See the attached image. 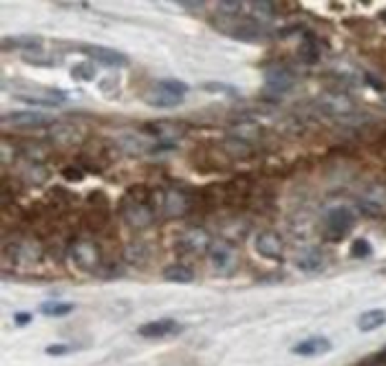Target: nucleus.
<instances>
[{
	"label": "nucleus",
	"instance_id": "6ab92c4d",
	"mask_svg": "<svg viewBox=\"0 0 386 366\" xmlns=\"http://www.w3.org/2000/svg\"><path fill=\"white\" fill-rule=\"evenodd\" d=\"M163 278L168 282H177V285H190V282L194 280V271L188 267V265H168L163 269Z\"/></svg>",
	"mask_w": 386,
	"mask_h": 366
},
{
	"label": "nucleus",
	"instance_id": "bb28decb",
	"mask_svg": "<svg viewBox=\"0 0 386 366\" xmlns=\"http://www.w3.org/2000/svg\"><path fill=\"white\" fill-rule=\"evenodd\" d=\"M71 351V347H67V344H51V347H47V355H67Z\"/></svg>",
	"mask_w": 386,
	"mask_h": 366
},
{
	"label": "nucleus",
	"instance_id": "c756f323",
	"mask_svg": "<svg viewBox=\"0 0 386 366\" xmlns=\"http://www.w3.org/2000/svg\"><path fill=\"white\" fill-rule=\"evenodd\" d=\"M371 366H386V360H382V358H378V360H375Z\"/></svg>",
	"mask_w": 386,
	"mask_h": 366
},
{
	"label": "nucleus",
	"instance_id": "423d86ee",
	"mask_svg": "<svg viewBox=\"0 0 386 366\" xmlns=\"http://www.w3.org/2000/svg\"><path fill=\"white\" fill-rule=\"evenodd\" d=\"M3 124L5 126L20 128V130H36V128L54 126L56 119L38 111H14V113L3 115Z\"/></svg>",
	"mask_w": 386,
	"mask_h": 366
},
{
	"label": "nucleus",
	"instance_id": "f257e3e1",
	"mask_svg": "<svg viewBox=\"0 0 386 366\" xmlns=\"http://www.w3.org/2000/svg\"><path fill=\"white\" fill-rule=\"evenodd\" d=\"M120 212L133 229H146L155 223V207L146 187H130L120 201Z\"/></svg>",
	"mask_w": 386,
	"mask_h": 366
},
{
	"label": "nucleus",
	"instance_id": "2f4dec72",
	"mask_svg": "<svg viewBox=\"0 0 386 366\" xmlns=\"http://www.w3.org/2000/svg\"><path fill=\"white\" fill-rule=\"evenodd\" d=\"M382 20H384V23H386V12H384V14H382Z\"/></svg>",
	"mask_w": 386,
	"mask_h": 366
},
{
	"label": "nucleus",
	"instance_id": "cd10ccee",
	"mask_svg": "<svg viewBox=\"0 0 386 366\" xmlns=\"http://www.w3.org/2000/svg\"><path fill=\"white\" fill-rule=\"evenodd\" d=\"M29 320H31V313H27V311H20V313H16V316H14V322L20 324V327H23V324H27Z\"/></svg>",
	"mask_w": 386,
	"mask_h": 366
},
{
	"label": "nucleus",
	"instance_id": "f8f14e48",
	"mask_svg": "<svg viewBox=\"0 0 386 366\" xmlns=\"http://www.w3.org/2000/svg\"><path fill=\"white\" fill-rule=\"evenodd\" d=\"M82 54H87L89 58H93L104 67H126L128 65L126 56L120 54V51H115V49H109V47L87 45V47H82Z\"/></svg>",
	"mask_w": 386,
	"mask_h": 366
},
{
	"label": "nucleus",
	"instance_id": "f3484780",
	"mask_svg": "<svg viewBox=\"0 0 386 366\" xmlns=\"http://www.w3.org/2000/svg\"><path fill=\"white\" fill-rule=\"evenodd\" d=\"M265 80H267V89H272L276 93H287V91H291V87H294V76L283 67L269 69L265 73Z\"/></svg>",
	"mask_w": 386,
	"mask_h": 366
},
{
	"label": "nucleus",
	"instance_id": "2eb2a0df",
	"mask_svg": "<svg viewBox=\"0 0 386 366\" xmlns=\"http://www.w3.org/2000/svg\"><path fill=\"white\" fill-rule=\"evenodd\" d=\"M331 351V342L325 336H314V338H307L298 342L291 353L302 355V358H316V355H325Z\"/></svg>",
	"mask_w": 386,
	"mask_h": 366
},
{
	"label": "nucleus",
	"instance_id": "6e6552de",
	"mask_svg": "<svg viewBox=\"0 0 386 366\" xmlns=\"http://www.w3.org/2000/svg\"><path fill=\"white\" fill-rule=\"evenodd\" d=\"M210 265L214 271L218 274H232V271L238 267V256H236V249L232 243H225V240H218V243H212L210 252Z\"/></svg>",
	"mask_w": 386,
	"mask_h": 366
},
{
	"label": "nucleus",
	"instance_id": "4be33fe9",
	"mask_svg": "<svg viewBox=\"0 0 386 366\" xmlns=\"http://www.w3.org/2000/svg\"><path fill=\"white\" fill-rule=\"evenodd\" d=\"M40 311L45 313V316H51V318H62V316H69L73 311V305L71 302H58V300H51V302H45Z\"/></svg>",
	"mask_w": 386,
	"mask_h": 366
},
{
	"label": "nucleus",
	"instance_id": "7c9ffc66",
	"mask_svg": "<svg viewBox=\"0 0 386 366\" xmlns=\"http://www.w3.org/2000/svg\"><path fill=\"white\" fill-rule=\"evenodd\" d=\"M380 358H382V360H386V351H384V353L380 355Z\"/></svg>",
	"mask_w": 386,
	"mask_h": 366
},
{
	"label": "nucleus",
	"instance_id": "7ed1b4c3",
	"mask_svg": "<svg viewBox=\"0 0 386 366\" xmlns=\"http://www.w3.org/2000/svg\"><path fill=\"white\" fill-rule=\"evenodd\" d=\"M69 256L73 260V265L82 271H95L102 265V252L93 240H76L69 249Z\"/></svg>",
	"mask_w": 386,
	"mask_h": 366
},
{
	"label": "nucleus",
	"instance_id": "ddd939ff",
	"mask_svg": "<svg viewBox=\"0 0 386 366\" xmlns=\"http://www.w3.org/2000/svg\"><path fill=\"white\" fill-rule=\"evenodd\" d=\"M320 108L325 111L331 117H347L349 113H353V102L344 93H327L320 98Z\"/></svg>",
	"mask_w": 386,
	"mask_h": 366
},
{
	"label": "nucleus",
	"instance_id": "5701e85b",
	"mask_svg": "<svg viewBox=\"0 0 386 366\" xmlns=\"http://www.w3.org/2000/svg\"><path fill=\"white\" fill-rule=\"evenodd\" d=\"M322 265H325V260H322L318 252H309L296 258V267L302 271H316V269H322Z\"/></svg>",
	"mask_w": 386,
	"mask_h": 366
},
{
	"label": "nucleus",
	"instance_id": "aec40b11",
	"mask_svg": "<svg viewBox=\"0 0 386 366\" xmlns=\"http://www.w3.org/2000/svg\"><path fill=\"white\" fill-rule=\"evenodd\" d=\"M43 45V40L38 36H14V38H5L3 40V49L5 51H12V49H18V51H38V47Z\"/></svg>",
	"mask_w": 386,
	"mask_h": 366
},
{
	"label": "nucleus",
	"instance_id": "b1692460",
	"mask_svg": "<svg viewBox=\"0 0 386 366\" xmlns=\"http://www.w3.org/2000/svg\"><path fill=\"white\" fill-rule=\"evenodd\" d=\"M300 60L302 62H307V65H311V62H316L318 60V47H316V43L311 38H305V43L300 45Z\"/></svg>",
	"mask_w": 386,
	"mask_h": 366
},
{
	"label": "nucleus",
	"instance_id": "0eeeda50",
	"mask_svg": "<svg viewBox=\"0 0 386 366\" xmlns=\"http://www.w3.org/2000/svg\"><path fill=\"white\" fill-rule=\"evenodd\" d=\"M192 196L179 190V187H168V190L161 192V198H159V207L163 210L166 216L170 218H181L185 214L192 212Z\"/></svg>",
	"mask_w": 386,
	"mask_h": 366
},
{
	"label": "nucleus",
	"instance_id": "4468645a",
	"mask_svg": "<svg viewBox=\"0 0 386 366\" xmlns=\"http://www.w3.org/2000/svg\"><path fill=\"white\" fill-rule=\"evenodd\" d=\"M360 207L371 216H382L386 212V185H371L360 198Z\"/></svg>",
	"mask_w": 386,
	"mask_h": 366
},
{
	"label": "nucleus",
	"instance_id": "412c9836",
	"mask_svg": "<svg viewBox=\"0 0 386 366\" xmlns=\"http://www.w3.org/2000/svg\"><path fill=\"white\" fill-rule=\"evenodd\" d=\"M382 324H386V311H384V309H371V311H364L362 316L358 318V329H360V331H373V329H380Z\"/></svg>",
	"mask_w": 386,
	"mask_h": 366
},
{
	"label": "nucleus",
	"instance_id": "393cba45",
	"mask_svg": "<svg viewBox=\"0 0 386 366\" xmlns=\"http://www.w3.org/2000/svg\"><path fill=\"white\" fill-rule=\"evenodd\" d=\"M369 254H371V243H369V240L358 238L356 243L351 245V256H356V258H364V256H369Z\"/></svg>",
	"mask_w": 386,
	"mask_h": 366
},
{
	"label": "nucleus",
	"instance_id": "a211bd4d",
	"mask_svg": "<svg viewBox=\"0 0 386 366\" xmlns=\"http://www.w3.org/2000/svg\"><path fill=\"white\" fill-rule=\"evenodd\" d=\"M229 135H232L234 141L241 144H252L260 137V128L252 122H236L232 128H229Z\"/></svg>",
	"mask_w": 386,
	"mask_h": 366
},
{
	"label": "nucleus",
	"instance_id": "dca6fc26",
	"mask_svg": "<svg viewBox=\"0 0 386 366\" xmlns=\"http://www.w3.org/2000/svg\"><path fill=\"white\" fill-rule=\"evenodd\" d=\"M60 91H36V93H16V100L25 104H36V106H60L62 102Z\"/></svg>",
	"mask_w": 386,
	"mask_h": 366
},
{
	"label": "nucleus",
	"instance_id": "39448f33",
	"mask_svg": "<svg viewBox=\"0 0 386 366\" xmlns=\"http://www.w3.org/2000/svg\"><path fill=\"white\" fill-rule=\"evenodd\" d=\"M353 223H356V214L351 212V207L347 205H336L331 207L325 216V229H327V236L333 240H340L344 238L349 232Z\"/></svg>",
	"mask_w": 386,
	"mask_h": 366
},
{
	"label": "nucleus",
	"instance_id": "f03ea898",
	"mask_svg": "<svg viewBox=\"0 0 386 366\" xmlns=\"http://www.w3.org/2000/svg\"><path fill=\"white\" fill-rule=\"evenodd\" d=\"M188 93V84L181 80H161L157 84H152V89L146 93L144 100L146 104H150L155 108H172L179 106Z\"/></svg>",
	"mask_w": 386,
	"mask_h": 366
},
{
	"label": "nucleus",
	"instance_id": "20e7f679",
	"mask_svg": "<svg viewBox=\"0 0 386 366\" xmlns=\"http://www.w3.org/2000/svg\"><path fill=\"white\" fill-rule=\"evenodd\" d=\"M177 247H179V252L188 256H201L210 252L212 238L203 227H188L177 238Z\"/></svg>",
	"mask_w": 386,
	"mask_h": 366
},
{
	"label": "nucleus",
	"instance_id": "9d476101",
	"mask_svg": "<svg viewBox=\"0 0 386 366\" xmlns=\"http://www.w3.org/2000/svg\"><path fill=\"white\" fill-rule=\"evenodd\" d=\"M181 331V324L172 320V318H161V320H152V322H146L137 329V333L141 338H148V340H163V338H170L177 336V333Z\"/></svg>",
	"mask_w": 386,
	"mask_h": 366
},
{
	"label": "nucleus",
	"instance_id": "1a4fd4ad",
	"mask_svg": "<svg viewBox=\"0 0 386 366\" xmlns=\"http://www.w3.org/2000/svg\"><path fill=\"white\" fill-rule=\"evenodd\" d=\"M254 245H256V252L263 258H269V260L283 258L285 243H283V238H280V234L272 232V229H263V232L256 236Z\"/></svg>",
	"mask_w": 386,
	"mask_h": 366
},
{
	"label": "nucleus",
	"instance_id": "a878e982",
	"mask_svg": "<svg viewBox=\"0 0 386 366\" xmlns=\"http://www.w3.org/2000/svg\"><path fill=\"white\" fill-rule=\"evenodd\" d=\"M73 76H76L78 80H93L95 78V71L87 65H78L76 69H73Z\"/></svg>",
	"mask_w": 386,
	"mask_h": 366
},
{
	"label": "nucleus",
	"instance_id": "9b49d317",
	"mask_svg": "<svg viewBox=\"0 0 386 366\" xmlns=\"http://www.w3.org/2000/svg\"><path fill=\"white\" fill-rule=\"evenodd\" d=\"M12 249H14V263L18 265H36L43 258V247L34 238H18L16 245H12Z\"/></svg>",
	"mask_w": 386,
	"mask_h": 366
},
{
	"label": "nucleus",
	"instance_id": "c85d7f7f",
	"mask_svg": "<svg viewBox=\"0 0 386 366\" xmlns=\"http://www.w3.org/2000/svg\"><path fill=\"white\" fill-rule=\"evenodd\" d=\"M65 176H67V179H71V181H82V172L76 170V168H67Z\"/></svg>",
	"mask_w": 386,
	"mask_h": 366
}]
</instances>
